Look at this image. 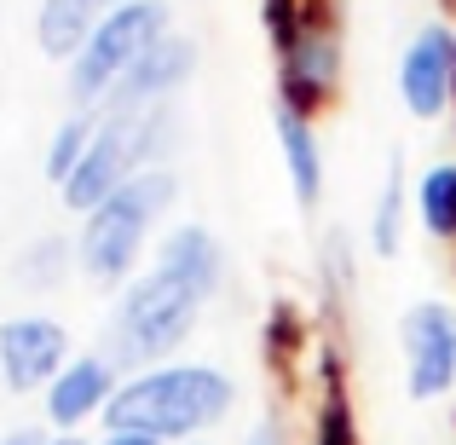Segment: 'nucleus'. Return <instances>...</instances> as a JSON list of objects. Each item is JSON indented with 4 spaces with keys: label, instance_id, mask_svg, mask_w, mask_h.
I'll use <instances>...</instances> for the list:
<instances>
[{
    "label": "nucleus",
    "instance_id": "obj_15",
    "mask_svg": "<svg viewBox=\"0 0 456 445\" xmlns=\"http://www.w3.org/2000/svg\"><path fill=\"white\" fill-rule=\"evenodd\" d=\"M93 134H99V128H93L87 116H69V122L58 128L53 151H46V179H58V185H69V174H76V168H81V156H87Z\"/></svg>",
    "mask_w": 456,
    "mask_h": 445
},
{
    "label": "nucleus",
    "instance_id": "obj_11",
    "mask_svg": "<svg viewBox=\"0 0 456 445\" xmlns=\"http://www.w3.org/2000/svg\"><path fill=\"white\" fill-rule=\"evenodd\" d=\"M330 81H335V41L318 29H301L283 46V93H289L283 104L306 111V104H318L330 93Z\"/></svg>",
    "mask_w": 456,
    "mask_h": 445
},
{
    "label": "nucleus",
    "instance_id": "obj_8",
    "mask_svg": "<svg viewBox=\"0 0 456 445\" xmlns=\"http://www.w3.org/2000/svg\"><path fill=\"white\" fill-rule=\"evenodd\" d=\"M451 81H456V41L439 29V23H428V29L411 41L404 64H399L404 111L411 116H439L451 104Z\"/></svg>",
    "mask_w": 456,
    "mask_h": 445
},
{
    "label": "nucleus",
    "instance_id": "obj_12",
    "mask_svg": "<svg viewBox=\"0 0 456 445\" xmlns=\"http://www.w3.org/2000/svg\"><path fill=\"white\" fill-rule=\"evenodd\" d=\"M156 260H162L167 272H179V278H191L202 295H214V284H220V243H214L202 226L167 232V243L156 249Z\"/></svg>",
    "mask_w": 456,
    "mask_h": 445
},
{
    "label": "nucleus",
    "instance_id": "obj_5",
    "mask_svg": "<svg viewBox=\"0 0 456 445\" xmlns=\"http://www.w3.org/2000/svg\"><path fill=\"white\" fill-rule=\"evenodd\" d=\"M162 134H167V111L162 104H151V111H110L99 122V134H93L87 156H81V168L69 174L64 202L81 209V214H93L99 202H110L116 191L134 179V168L162 145Z\"/></svg>",
    "mask_w": 456,
    "mask_h": 445
},
{
    "label": "nucleus",
    "instance_id": "obj_16",
    "mask_svg": "<svg viewBox=\"0 0 456 445\" xmlns=\"http://www.w3.org/2000/svg\"><path fill=\"white\" fill-rule=\"evenodd\" d=\"M399 214H404V185H399V168H393L376 209V255H399Z\"/></svg>",
    "mask_w": 456,
    "mask_h": 445
},
{
    "label": "nucleus",
    "instance_id": "obj_19",
    "mask_svg": "<svg viewBox=\"0 0 456 445\" xmlns=\"http://www.w3.org/2000/svg\"><path fill=\"white\" fill-rule=\"evenodd\" d=\"M81 6H87V12H93V18H99V12H104V6H110V12H116V6H127V0H81Z\"/></svg>",
    "mask_w": 456,
    "mask_h": 445
},
{
    "label": "nucleus",
    "instance_id": "obj_4",
    "mask_svg": "<svg viewBox=\"0 0 456 445\" xmlns=\"http://www.w3.org/2000/svg\"><path fill=\"white\" fill-rule=\"evenodd\" d=\"M162 35H167V6L162 0H127V6L104 12L99 29L87 35V46L69 58V99L76 104L110 99L116 81H122Z\"/></svg>",
    "mask_w": 456,
    "mask_h": 445
},
{
    "label": "nucleus",
    "instance_id": "obj_7",
    "mask_svg": "<svg viewBox=\"0 0 456 445\" xmlns=\"http://www.w3.org/2000/svg\"><path fill=\"white\" fill-rule=\"evenodd\" d=\"M64 353H69V335L58 330L53 318H12L6 330H0V376H6L12 393L58 382Z\"/></svg>",
    "mask_w": 456,
    "mask_h": 445
},
{
    "label": "nucleus",
    "instance_id": "obj_6",
    "mask_svg": "<svg viewBox=\"0 0 456 445\" xmlns=\"http://www.w3.org/2000/svg\"><path fill=\"white\" fill-rule=\"evenodd\" d=\"M404 353H411L416 400H434L456 382V312L445 301H422L404 312Z\"/></svg>",
    "mask_w": 456,
    "mask_h": 445
},
{
    "label": "nucleus",
    "instance_id": "obj_14",
    "mask_svg": "<svg viewBox=\"0 0 456 445\" xmlns=\"http://www.w3.org/2000/svg\"><path fill=\"white\" fill-rule=\"evenodd\" d=\"M422 220L434 237H456V162H439L422 179Z\"/></svg>",
    "mask_w": 456,
    "mask_h": 445
},
{
    "label": "nucleus",
    "instance_id": "obj_1",
    "mask_svg": "<svg viewBox=\"0 0 456 445\" xmlns=\"http://www.w3.org/2000/svg\"><path fill=\"white\" fill-rule=\"evenodd\" d=\"M232 411V382L208 365H174L116 388L104 405L110 434H145V440H179L191 428H208Z\"/></svg>",
    "mask_w": 456,
    "mask_h": 445
},
{
    "label": "nucleus",
    "instance_id": "obj_2",
    "mask_svg": "<svg viewBox=\"0 0 456 445\" xmlns=\"http://www.w3.org/2000/svg\"><path fill=\"white\" fill-rule=\"evenodd\" d=\"M167 202H174V174H162V168L134 174L110 202H99V209L87 214V226H81V267H87L99 284L122 278V272L139 260V243H145L151 220L167 209Z\"/></svg>",
    "mask_w": 456,
    "mask_h": 445
},
{
    "label": "nucleus",
    "instance_id": "obj_18",
    "mask_svg": "<svg viewBox=\"0 0 456 445\" xmlns=\"http://www.w3.org/2000/svg\"><path fill=\"white\" fill-rule=\"evenodd\" d=\"M104 445H156V440H145V434H110Z\"/></svg>",
    "mask_w": 456,
    "mask_h": 445
},
{
    "label": "nucleus",
    "instance_id": "obj_17",
    "mask_svg": "<svg viewBox=\"0 0 456 445\" xmlns=\"http://www.w3.org/2000/svg\"><path fill=\"white\" fill-rule=\"evenodd\" d=\"M0 445H46V440H41V434H29V428H23V434H6Z\"/></svg>",
    "mask_w": 456,
    "mask_h": 445
},
{
    "label": "nucleus",
    "instance_id": "obj_3",
    "mask_svg": "<svg viewBox=\"0 0 456 445\" xmlns=\"http://www.w3.org/2000/svg\"><path fill=\"white\" fill-rule=\"evenodd\" d=\"M202 301L208 295H202L197 284L179 278V272H167L162 260H156L145 278L122 295V307H116V358L145 365V358L174 353V347L185 342V330L197 324Z\"/></svg>",
    "mask_w": 456,
    "mask_h": 445
},
{
    "label": "nucleus",
    "instance_id": "obj_10",
    "mask_svg": "<svg viewBox=\"0 0 456 445\" xmlns=\"http://www.w3.org/2000/svg\"><path fill=\"white\" fill-rule=\"evenodd\" d=\"M110 400H116L110 393V365H104V358H76V365H64L58 382L46 388V416H53L58 428H76Z\"/></svg>",
    "mask_w": 456,
    "mask_h": 445
},
{
    "label": "nucleus",
    "instance_id": "obj_13",
    "mask_svg": "<svg viewBox=\"0 0 456 445\" xmlns=\"http://www.w3.org/2000/svg\"><path fill=\"white\" fill-rule=\"evenodd\" d=\"M278 139H283V162H289V179H295V197H301V202H318V185H323L318 139H312L306 116L295 111V104H278Z\"/></svg>",
    "mask_w": 456,
    "mask_h": 445
},
{
    "label": "nucleus",
    "instance_id": "obj_9",
    "mask_svg": "<svg viewBox=\"0 0 456 445\" xmlns=\"http://www.w3.org/2000/svg\"><path fill=\"white\" fill-rule=\"evenodd\" d=\"M191 64H197V46L179 41V35H162V41L116 81V93L104 104H110V111H151L156 99H167V93L191 76Z\"/></svg>",
    "mask_w": 456,
    "mask_h": 445
},
{
    "label": "nucleus",
    "instance_id": "obj_21",
    "mask_svg": "<svg viewBox=\"0 0 456 445\" xmlns=\"http://www.w3.org/2000/svg\"><path fill=\"white\" fill-rule=\"evenodd\" d=\"M248 445H278V440H272V434H255V440H248Z\"/></svg>",
    "mask_w": 456,
    "mask_h": 445
},
{
    "label": "nucleus",
    "instance_id": "obj_20",
    "mask_svg": "<svg viewBox=\"0 0 456 445\" xmlns=\"http://www.w3.org/2000/svg\"><path fill=\"white\" fill-rule=\"evenodd\" d=\"M46 445H87V440H76V434H64V440H46Z\"/></svg>",
    "mask_w": 456,
    "mask_h": 445
}]
</instances>
